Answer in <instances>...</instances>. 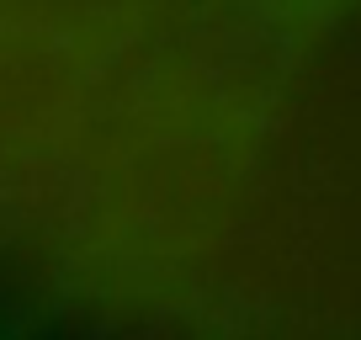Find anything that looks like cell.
Segmentation results:
<instances>
[{
  "label": "cell",
  "instance_id": "6da1fadb",
  "mask_svg": "<svg viewBox=\"0 0 361 340\" xmlns=\"http://www.w3.org/2000/svg\"><path fill=\"white\" fill-rule=\"evenodd\" d=\"M282 6L298 22H329V16H345L350 6H361V0H282Z\"/></svg>",
  "mask_w": 361,
  "mask_h": 340
}]
</instances>
